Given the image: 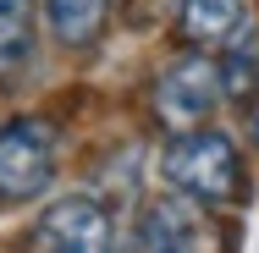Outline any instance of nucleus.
<instances>
[{
  "instance_id": "10",
  "label": "nucleus",
  "mask_w": 259,
  "mask_h": 253,
  "mask_svg": "<svg viewBox=\"0 0 259 253\" xmlns=\"http://www.w3.org/2000/svg\"><path fill=\"white\" fill-rule=\"evenodd\" d=\"M248 138L259 143V88H254V105H248Z\"/></svg>"
},
{
  "instance_id": "7",
  "label": "nucleus",
  "mask_w": 259,
  "mask_h": 253,
  "mask_svg": "<svg viewBox=\"0 0 259 253\" xmlns=\"http://www.w3.org/2000/svg\"><path fill=\"white\" fill-rule=\"evenodd\" d=\"M237 22H243V0H182V33L193 44H215L237 33Z\"/></svg>"
},
{
  "instance_id": "8",
  "label": "nucleus",
  "mask_w": 259,
  "mask_h": 253,
  "mask_svg": "<svg viewBox=\"0 0 259 253\" xmlns=\"http://www.w3.org/2000/svg\"><path fill=\"white\" fill-rule=\"evenodd\" d=\"M33 55V0H0V72L28 66Z\"/></svg>"
},
{
  "instance_id": "2",
  "label": "nucleus",
  "mask_w": 259,
  "mask_h": 253,
  "mask_svg": "<svg viewBox=\"0 0 259 253\" xmlns=\"http://www.w3.org/2000/svg\"><path fill=\"white\" fill-rule=\"evenodd\" d=\"M55 176V138L45 121H6L0 127V204H28Z\"/></svg>"
},
{
  "instance_id": "1",
  "label": "nucleus",
  "mask_w": 259,
  "mask_h": 253,
  "mask_svg": "<svg viewBox=\"0 0 259 253\" xmlns=\"http://www.w3.org/2000/svg\"><path fill=\"white\" fill-rule=\"evenodd\" d=\"M165 182L193 204H237L243 198V160L232 149V138L221 132H177V143L160 154Z\"/></svg>"
},
{
  "instance_id": "6",
  "label": "nucleus",
  "mask_w": 259,
  "mask_h": 253,
  "mask_svg": "<svg viewBox=\"0 0 259 253\" xmlns=\"http://www.w3.org/2000/svg\"><path fill=\"white\" fill-rule=\"evenodd\" d=\"M45 17H50L55 39H61L66 50H83V44H94L105 33L110 0H45Z\"/></svg>"
},
{
  "instance_id": "4",
  "label": "nucleus",
  "mask_w": 259,
  "mask_h": 253,
  "mask_svg": "<svg viewBox=\"0 0 259 253\" xmlns=\"http://www.w3.org/2000/svg\"><path fill=\"white\" fill-rule=\"evenodd\" d=\"M28 253H110V215L94 198H61L33 226Z\"/></svg>"
},
{
  "instance_id": "9",
  "label": "nucleus",
  "mask_w": 259,
  "mask_h": 253,
  "mask_svg": "<svg viewBox=\"0 0 259 253\" xmlns=\"http://www.w3.org/2000/svg\"><path fill=\"white\" fill-rule=\"evenodd\" d=\"M221 72V94H254L259 88V33H237L232 61L215 66Z\"/></svg>"
},
{
  "instance_id": "5",
  "label": "nucleus",
  "mask_w": 259,
  "mask_h": 253,
  "mask_svg": "<svg viewBox=\"0 0 259 253\" xmlns=\"http://www.w3.org/2000/svg\"><path fill=\"white\" fill-rule=\"evenodd\" d=\"M133 253H209V226L182 198H155L138 215Z\"/></svg>"
},
{
  "instance_id": "3",
  "label": "nucleus",
  "mask_w": 259,
  "mask_h": 253,
  "mask_svg": "<svg viewBox=\"0 0 259 253\" xmlns=\"http://www.w3.org/2000/svg\"><path fill=\"white\" fill-rule=\"evenodd\" d=\"M215 105H221V72H215V61H204V55L177 61V66L155 83V116L171 127V132L204 127Z\"/></svg>"
}]
</instances>
